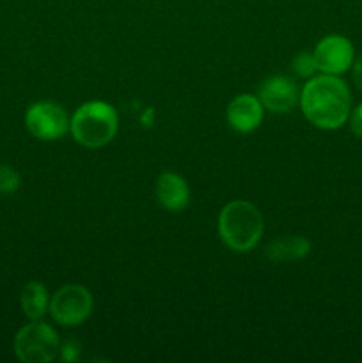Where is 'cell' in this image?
Returning <instances> with one entry per match:
<instances>
[{
  "instance_id": "cell-1",
  "label": "cell",
  "mask_w": 362,
  "mask_h": 363,
  "mask_svg": "<svg viewBox=\"0 0 362 363\" xmlns=\"http://www.w3.org/2000/svg\"><path fill=\"white\" fill-rule=\"evenodd\" d=\"M300 106L305 119L322 130H337L351 112V94L348 85L336 74L314 77L300 92Z\"/></svg>"
},
{
  "instance_id": "cell-2",
  "label": "cell",
  "mask_w": 362,
  "mask_h": 363,
  "mask_svg": "<svg viewBox=\"0 0 362 363\" xmlns=\"http://www.w3.org/2000/svg\"><path fill=\"white\" fill-rule=\"evenodd\" d=\"M265 230L261 213L254 204L247 201H233L220 211L219 234L229 250H252L259 243Z\"/></svg>"
},
{
  "instance_id": "cell-3",
  "label": "cell",
  "mask_w": 362,
  "mask_h": 363,
  "mask_svg": "<svg viewBox=\"0 0 362 363\" xmlns=\"http://www.w3.org/2000/svg\"><path fill=\"white\" fill-rule=\"evenodd\" d=\"M117 113L109 103L89 101L78 106L70 121L75 140L84 147L98 149L109 144L117 133Z\"/></svg>"
},
{
  "instance_id": "cell-4",
  "label": "cell",
  "mask_w": 362,
  "mask_h": 363,
  "mask_svg": "<svg viewBox=\"0 0 362 363\" xmlns=\"http://www.w3.org/2000/svg\"><path fill=\"white\" fill-rule=\"evenodd\" d=\"M13 350L20 362L46 363L57 357L60 351V340L52 326L41 321H32L16 333Z\"/></svg>"
},
{
  "instance_id": "cell-5",
  "label": "cell",
  "mask_w": 362,
  "mask_h": 363,
  "mask_svg": "<svg viewBox=\"0 0 362 363\" xmlns=\"http://www.w3.org/2000/svg\"><path fill=\"white\" fill-rule=\"evenodd\" d=\"M50 314L62 326H78L91 315L92 296L89 289L77 284L64 286L50 300Z\"/></svg>"
},
{
  "instance_id": "cell-6",
  "label": "cell",
  "mask_w": 362,
  "mask_h": 363,
  "mask_svg": "<svg viewBox=\"0 0 362 363\" xmlns=\"http://www.w3.org/2000/svg\"><path fill=\"white\" fill-rule=\"evenodd\" d=\"M70 121L66 110L53 101L34 103L25 113L27 130L39 140H59L70 130Z\"/></svg>"
},
{
  "instance_id": "cell-7",
  "label": "cell",
  "mask_w": 362,
  "mask_h": 363,
  "mask_svg": "<svg viewBox=\"0 0 362 363\" xmlns=\"http://www.w3.org/2000/svg\"><path fill=\"white\" fill-rule=\"evenodd\" d=\"M312 57H314L316 69L325 74H336L337 77V74L350 69V66L353 64V45L344 35H327L316 45Z\"/></svg>"
},
{
  "instance_id": "cell-8",
  "label": "cell",
  "mask_w": 362,
  "mask_h": 363,
  "mask_svg": "<svg viewBox=\"0 0 362 363\" xmlns=\"http://www.w3.org/2000/svg\"><path fill=\"white\" fill-rule=\"evenodd\" d=\"M259 101L266 110L273 113H286L300 103V92L297 84L287 77L268 78L259 87Z\"/></svg>"
},
{
  "instance_id": "cell-9",
  "label": "cell",
  "mask_w": 362,
  "mask_h": 363,
  "mask_svg": "<svg viewBox=\"0 0 362 363\" xmlns=\"http://www.w3.org/2000/svg\"><path fill=\"white\" fill-rule=\"evenodd\" d=\"M263 103L251 94H240L227 106V123L234 131L248 133L263 121Z\"/></svg>"
},
{
  "instance_id": "cell-10",
  "label": "cell",
  "mask_w": 362,
  "mask_h": 363,
  "mask_svg": "<svg viewBox=\"0 0 362 363\" xmlns=\"http://www.w3.org/2000/svg\"><path fill=\"white\" fill-rule=\"evenodd\" d=\"M156 199L167 211H183L190 201L187 181L174 172H163L156 181Z\"/></svg>"
},
{
  "instance_id": "cell-11",
  "label": "cell",
  "mask_w": 362,
  "mask_h": 363,
  "mask_svg": "<svg viewBox=\"0 0 362 363\" xmlns=\"http://www.w3.org/2000/svg\"><path fill=\"white\" fill-rule=\"evenodd\" d=\"M311 250V243L304 236H287L283 240H275L266 247L265 255L272 261L287 262L304 259Z\"/></svg>"
},
{
  "instance_id": "cell-12",
  "label": "cell",
  "mask_w": 362,
  "mask_h": 363,
  "mask_svg": "<svg viewBox=\"0 0 362 363\" xmlns=\"http://www.w3.org/2000/svg\"><path fill=\"white\" fill-rule=\"evenodd\" d=\"M48 293L39 282H28L21 291V311L31 321H39L48 311Z\"/></svg>"
},
{
  "instance_id": "cell-13",
  "label": "cell",
  "mask_w": 362,
  "mask_h": 363,
  "mask_svg": "<svg viewBox=\"0 0 362 363\" xmlns=\"http://www.w3.org/2000/svg\"><path fill=\"white\" fill-rule=\"evenodd\" d=\"M20 188V176L9 165H0V194L11 195Z\"/></svg>"
},
{
  "instance_id": "cell-14",
  "label": "cell",
  "mask_w": 362,
  "mask_h": 363,
  "mask_svg": "<svg viewBox=\"0 0 362 363\" xmlns=\"http://www.w3.org/2000/svg\"><path fill=\"white\" fill-rule=\"evenodd\" d=\"M293 71L302 78H309L316 73V62L312 53L307 52H300L297 57L293 59Z\"/></svg>"
},
{
  "instance_id": "cell-15",
  "label": "cell",
  "mask_w": 362,
  "mask_h": 363,
  "mask_svg": "<svg viewBox=\"0 0 362 363\" xmlns=\"http://www.w3.org/2000/svg\"><path fill=\"white\" fill-rule=\"evenodd\" d=\"M348 121H350L351 133H353L355 137L362 138V103L351 110L350 116H348Z\"/></svg>"
},
{
  "instance_id": "cell-16",
  "label": "cell",
  "mask_w": 362,
  "mask_h": 363,
  "mask_svg": "<svg viewBox=\"0 0 362 363\" xmlns=\"http://www.w3.org/2000/svg\"><path fill=\"white\" fill-rule=\"evenodd\" d=\"M353 82L355 85H357L358 91H362V53L357 57V59H353Z\"/></svg>"
},
{
  "instance_id": "cell-17",
  "label": "cell",
  "mask_w": 362,
  "mask_h": 363,
  "mask_svg": "<svg viewBox=\"0 0 362 363\" xmlns=\"http://www.w3.org/2000/svg\"><path fill=\"white\" fill-rule=\"evenodd\" d=\"M60 351H62V358H64V360H67V362L75 360V358H77V354H78L77 346H75V344L71 342V340H70V342L64 344V347Z\"/></svg>"
}]
</instances>
